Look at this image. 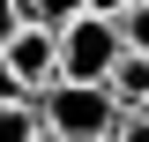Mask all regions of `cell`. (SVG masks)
Here are the masks:
<instances>
[{"instance_id":"cell-12","label":"cell","mask_w":149,"mask_h":142,"mask_svg":"<svg viewBox=\"0 0 149 142\" xmlns=\"http://www.w3.org/2000/svg\"><path fill=\"white\" fill-rule=\"evenodd\" d=\"M37 142H60V135H37Z\"/></svg>"},{"instance_id":"cell-6","label":"cell","mask_w":149,"mask_h":142,"mask_svg":"<svg viewBox=\"0 0 149 142\" xmlns=\"http://www.w3.org/2000/svg\"><path fill=\"white\" fill-rule=\"evenodd\" d=\"M45 135V120H37L30 97H15V105H0V142H37Z\"/></svg>"},{"instance_id":"cell-10","label":"cell","mask_w":149,"mask_h":142,"mask_svg":"<svg viewBox=\"0 0 149 142\" xmlns=\"http://www.w3.org/2000/svg\"><path fill=\"white\" fill-rule=\"evenodd\" d=\"M15 30H22V8H15V0H0V45H8Z\"/></svg>"},{"instance_id":"cell-9","label":"cell","mask_w":149,"mask_h":142,"mask_svg":"<svg viewBox=\"0 0 149 142\" xmlns=\"http://www.w3.org/2000/svg\"><path fill=\"white\" fill-rule=\"evenodd\" d=\"M142 0H90V15H104V22H119V15H134Z\"/></svg>"},{"instance_id":"cell-11","label":"cell","mask_w":149,"mask_h":142,"mask_svg":"<svg viewBox=\"0 0 149 142\" xmlns=\"http://www.w3.org/2000/svg\"><path fill=\"white\" fill-rule=\"evenodd\" d=\"M15 97H22V82L8 75V53H0V105H15Z\"/></svg>"},{"instance_id":"cell-7","label":"cell","mask_w":149,"mask_h":142,"mask_svg":"<svg viewBox=\"0 0 149 142\" xmlns=\"http://www.w3.org/2000/svg\"><path fill=\"white\" fill-rule=\"evenodd\" d=\"M119 37H127V53H149V0L134 15H119Z\"/></svg>"},{"instance_id":"cell-2","label":"cell","mask_w":149,"mask_h":142,"mask_svg":"<svg viewBox=\"0 0 149 142\" xmlns=\"http://www.w3.org/2000/svg\"><path fill=\"white\" fill-rule=\"evenodd\" d=\"M119 53H127L119 22H104V15L67 22V30H60V82H112Z\"/></svg>"},{"instance_id":"cell-4","label":"cell","mask_w":149,"mask_h":142,"mask_svg":"<svg viewBox=\"0 0 149 142\" xmlns=\"http://www.w3.org/2000/svg\"><path fill=\"white\" fill-rule=\"evenodd\" d=\"M112 105L119 112H149V53H119V67H112Z\"/></svg>"},{"instance_id":"cell-1","label":"cell","mask_w":149,"mask_h":142,"mask_svg":"<svg viewBox=\"0 0 149 142\" xmlns=\"http://www.w3.org/2000/svg\"><path fill=\"white\" fill-rule=\"evenodd\" d=\"M30 105L45 120V135H60V142H112V127H119V105L104 82H52Z\"/></svg>"},{"instance_id":"cell-5","label":"cell","mask_w":149,"mask_h":142,"mask_svg":"<svg viewBox=\"0 0 149 142\" xmlns=\"http://www.w3.org/2000/svg\"><path fill=\"white\" fill-rule=\"evenodd\" d=\"M15 8H22V22H30V30H67V22L90 15V0H15Z\"/></svg>"},{"instance_id":"cell-8","label":"cell","mask_w":149,"mask_h":142,"mask_svg":"<svg viewBox=\"0 0 149 142\" xmlns=\"http://www.w3.org/2000/svg\"><path fill=\"white\" fill-rule=\"evenodd\" d=\"M112 142H149V112H119V127H112Z\"/></svg>"},{"instance_id":"cell-3","label":"cell","mask_w":149,"mask_h":142,"mask_svg":"<svg viewBox=\"0 0 149 142\" xmlns=\"http://www.w3.org/2000/svg\"><path fill=\"white\" fill-rule=\"evenodd\" d=\"M0 53H8V75L22 82V97H37V90L60 82V30H30V22H22Z\"/></svg>"}]
</instances>
